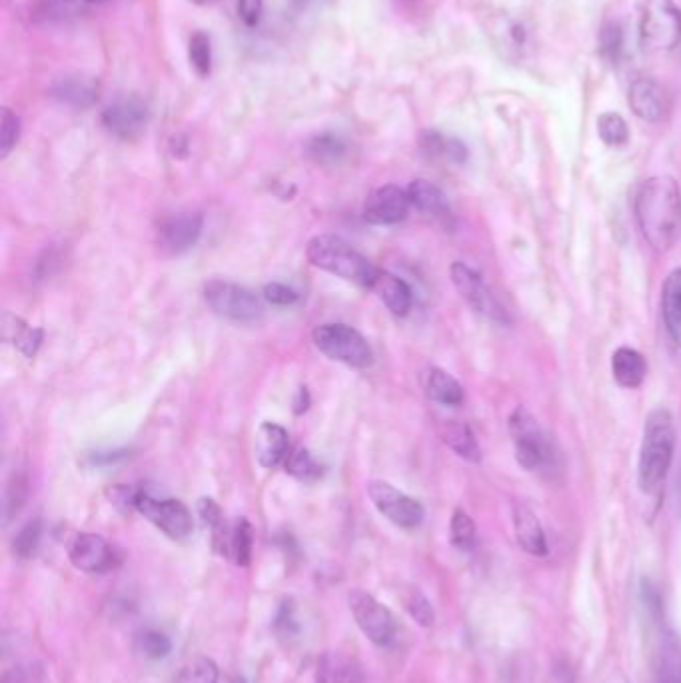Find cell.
<instances>
[{
	"label": "cell",
	"mask_w": 681,
	"mask_h": 683,
	"mask_svg": "<svg viewBox=\"0 0 681 683\" xmlns=\"http://www.w3.org/2000/svg\"><path fill=\"white\" fill-rule=\"evenodd\" d=\"M410 196L408 190L400 186L386 184L374 190L364 204V220L374 226H390L402 222L410 212Z\"/></svg>",
	"instance_id": "cell-14"
},
{
	"label": "cell",
	"mask_w": 681,
	"mask_h": 683,
	"mask_svg": "<svg viewBox=\"0 0 681 683\" xmlns=\"http://www.w3.org/2000/svg\"><path fill=\"white\" fill-rule=\"evenodd\" d=\"M264 298L276 306H290V304L298 302V294L284 284H268L264 288Z\"/></svg>",
	"instance_id": "cell-45"
},
{
	"label": "cell",
	"mask_w": 681,
	"mask_h": 683,
	"mask_svg": "<svg viewBox=\"0 0 681 683\" xmlns=\"http://www.w3.org/2000/svg\"><path fill=\"white\" fill-rule=\"evenodd\" d=\"M58 2H64L70 6H94V4H102L106 0H58Z\"/></svg>",
	"instance_id": "cell-48"
},
{
	"label": "cell",
	"mask_w": 681,
	"mask_h": 683,
	"mask_svg": "<svg viewBox=\"0 0 681 683\" xmlns=\"http://www.w3.org/2000/svg\"><path fill=\"white\" fill-rule=\"evenodd\" d=\"M428 396L442 406H460L464 402L462 384L442 368H432L426 382Z\"/></svg>",
	"instance_id": "cell-28"
},
{
	"label": "cell",
	"mask_w": 681,
	"mask_h": 683,
	"mask_svg": "<svg viewBox=\"0 0 681 683\" xmlns=\"http://www.w3.org/2000/svg\"><path fill=\"white\" fill-rule=\"evenodd\" d=\"M40 534H42V526L40 520H32L28 522L14 538L12 550L20 560H28L36 554L38 544H40Z\"/></svg>",
	"instance_id": "cell-40"
},
{
	"label": "cell",
	"mask_w": 681,
	"mask_h": 683,
	"mask_svg": "<svg viewBox=\"0 0 681 683\" xmlns=\"http://www.w3.org/2000/svg\"><path fill=\"white\" fill-rule=\"evenodd\" d=\"M204 300L214 314L238 324L256 322L264 314L262 302L256 298V294L234 282H208L204 286Z\"/></svg>",
	"instance_id": "cell-7"
},
{
	"label": "cell",
	"mask_w": 681,
	"mask_h": 683,
	"mask_svg": "<svg viewBox=\"0 0 681 683\" xmlns=\"http://www.w3.org/2000/svg\"><path fill=\"white\" fill-rule=\"evenodd\" d=\"M368 496L376 510L388 518L392 524L412 530L418 528L424 522V508L418 500L406 496L404 492L396 490L388 482H370L368 484Z\"/></svg>",
	"instance_id": "cell-11"
},
{
	"label": "cell",
	"mask_w": 681,
	"mask_h": 683,
	"mask_svg": "<svg viewBox=\"0 0 681 683\" xmlns=\"http://www.w3.org/2000/svg\"><path fill=\"white\" fill-rule=\"evenodd\" d=\"M422 148L428 156H434V158H446L450 162H464L468 152H466V146L456 140V138H446L438 132H426L422 136Z\"/></svg>",
	"instance_id": "cell-31"
},
{
	"label": "cell",
	"mask_w": 681,
	"mask_h": 683,
	"mask_svg": "<svg viewBox=\"0 0 681 683\" xmlns=\"http://www.w3.org/2000/svg\"><path fill=\"white\" fill-rule=\"evenodd\" d=\"M134 650L138 656H142L144 660H152V662H158V660H164L168 658L170 650H172V644L170 640L156 632V630H148L144 634H140L134 642Z\"/></svg>",
	"instance_id": "cell-36"
},
{
	"label": "cell",
	"mask_w": 681,
	"mask_h": 683,
	"mask_svg": "<svg viewBox=\"0 0 681 683\" xmlns=\"http://www.w3.org/2000/svg\"><path fill=\"white\" fill-rule=\"evenodd\" d=\"M370 290L376 292V296L396 316H406L410 312V308H412V290H410V286L402 278H398V276H394V274H390L386 270L378 268V272H376V276H374V280L370 284Z\"/></svg>",
	"instance_id": "cell-20"
},
{
	"label": "cell",
	"mask_w": 681,
	"mask_h": 683,
	"mask_svg": "<svg viewBox=\"0 0 681 683\" xmlns=\"http://www.w3.org/2000/svg\"><path fill=\"white\" fill-rule=\"evenodd\" d=\"M640 42L650 54L674 50L681 42V10L674 0H646Z\"/></svg>",
	"instance_id": "cell-5"
},
{
	"label": "cell",
	"mask_w": 681,
	"mask_h": 683,
	"mask_svg": "<svg viewBox=\"0 0 681 683\" xmlns=\"http://www.w3.org/2000/svg\"><path fill=\"white\" fill-rule=\"evenodd\" d=\"M412 206L434 218H450V204L446 194L430 180L418 178L408 186Z\"/></svg>",
	"instance_id": "cell-26"
},
{
	"label": "cell",
	"mask_w": 681,
	"mask_h": 683,
	"mask_svg": "<svg viewBox=\"0 0 681 683\" xmlns=\"http://www.w3.org/2000/svg\"><path fill=\"white\" fill-rule=\"evenodd\" d=\"M274 630H276V634L280 638H288V640L298 634L300 628H298V624L294 620V612H292V608L288 604H284L280 608V612L276 616V622H274Z\"/></svg>",
	"instance_id": "cell-44"
},
{
	"label": "cell",
	"mask_w": 681,
	"mask_h": 683,
	"mask_svg": "<svg viewBox=\"0 0 681 683\" xmlns=\"http://www.w3.org/2000/svg\"><path fill=\"white\" fill-rule=\"evenodd\" d=\"M676 452V422L668 408H656L644 424V440L638 462V486L644 494H656L672 468Z\"/></svg>",
	"instance_id": "cell-2"
},
{
	"label": "cell",
	"mask_w": 681,
	"mask_h": 683,
	"mask_svg": "<svg viewBox=\"0 0 681 683\" xmlns=\"http://www.w3.org/2000/svg\"><path fill=\"white\" fill-rule=\"evenodd\" d=\"M188 58L198 76L206 78L212 72V42L206 32H194L190 36Z\"/></svg>",
	"instance_id": "cell-35"
},
{
	"label": "cell",
	"mask_w": 681,
	"mask_h": 683,
	"mask_svg": "<svg viewBox=\"0 0 681 683\" xmlns=\"http://www.w3.org/2000/svg\"><path fill=\"white\" fill-rule=\"evenodd\" d=\"M50 94L64 104L88 108L98 100V86L88 78H62L50 88Z\"/></svg>",
	"instance_id": "cell-27"
},
{
	"label": "cell",
	"mask_w": 681,
	"mask_h": 683,
	"mask_svg": "<svg viewBox=\"0 0 681 683\" xmlns=\"http://www.w3.org/2000/svg\"><path fill=\"white\" fill-rule=\"evenodd\" d=\"M128 458V452L126 450H118V452H100L96 456H92V464L96 466H108V464H114L118 460H124Z\"/></svg>",
	"instance_id": "cell-47"
},
{
	"label": "cell",
	"mask_w": 681,
	"mask_h": 683,
	"mask_svg": "<svg viewBox=\"0 0 681 683\" xmlns=\"http://www.w3.org/2000/svg\"><path fill=\"white\" fill-rule=\"evenodd\" d=\"M402 604L406 608V612L424 628H430L434 626L436 622V612H434V606L432 602L416 588H410L404 596H402Z\"/></svg>",
	"instance_id": "cell-37"
},
{
	"label": "cell",
	"mask_w": 681,
	"mask_h": 683,
	"mask_svg": "<svg viewBox=\"0 0 681 683\" xmlns=\"http://www.w3.org/2000/svg\"><path fill=\"white\" fill-rule=\"evenodd\" d=\"M306 256L312 266L368 290L378 272V268L370 264L368 258H364L346 240L334 234H320L312 238L306 246Z\"/></svg>",
	"instance_id": "cell-3"
},
{
	"label": "cell",
	"mask_w": 681,
	"mask_h": 683,
	"mask_svg": "<svg viewBox=\"0 0 681 683\" xmlns=\"http://www.w3.org/2000/svg\"><path fill=\"white\" fill-rule=\"evenodd\" d=\"M598 134L608 146H624L630 140L628 122L618 112H604L598 118Z\"/></svg>",
	"instance_id": "cell-34"
},
{
	"label": "cell",
	"mask_w": 681,
	"mask_h": 683,
	"mask_svg": "<svg viewBox=\"0 0 681 683\" xmlns=\"http://www.w3.org/2000/svg\"><path fill=\"white\" fill-rule=\"evenodd\" d=\"M20 138V118L10 110L0 112V158H6Z\"/></svg>",
	"instance_id": "cell-41"
},
{
	"label": "cell",
	"mask_w": 681,
	"mask_h": 683,
	"mask_svg": "<svg viewBox=\"0 0 681 683\" xmlns=\"http://www.w3.org/2000/svg\"><path fill=\"white\" fill-rule=\"evenodd\" d=\"M316 683H364V672L354 658L328 652L318 662Z\"/></svg>",
	"instance_id": "cell-22"
},
{
	"label": "cell",
	"mask_w": 681,
	"mask_h": 683,
	"mask_svg": "<svg viewBox=\"0 0 681 683\" xmlns=\"http://www.w3.org/2000/svg\"><path fill=\"white\" fill-rule=\"evenodd\" d=\"M508 428L514 442L516 460L526 472H550V468H554V444L526 406H518L512 412Z\"/></svg>",
	"instance_id": "cell-4"
},
{
	"label": "cell",
	"mask_w": 681,
	"mask_h": 683,
	"mask_svg": "<svg viewBox=\"0 0 681 683\" xmlns=\"http://www.w3.org/2000/svg\"><path fill=\"white\" fill-rule=\"evenodd\" d=\"M630 108L646 122H660L668 112V94L664 86L652 78H638L630 86Z\"/></svg>",
	"instance_id": "cell-17"
},
{
	"label": "cell",
	"mask_w": 681,
	"mask_h": 683,
	"mask_svg": "<svg viewBox=\"0 0 681 683\" xmlns=\"http://www.w3.org/2000/svg\"><path fill=\"white\" fill-rule=\"evenodd\" d=\"M264 12V0H238V16L246 26H256Z\"/></svg>",
	"instance_id": "cell-46"
},
{
	"label": "cell",
	"mask_w": 681,
	"mask_h": 683,
	"mask_svg": "<svg viewBox=\"0 0 681 683\" xmlns=\"http://www.w3.org/2000/svg\"><path fill=\"white\" fill-rule=\"evenodd\" d=\"M662 316L670 340L681 348V266L668 274L662 286Z\"/></svg>",
	"instance_id": "cell-24"
},
{
	"label": "cell",
	"mask_w": 681,
	"mask_h": 683,
	"mask_svg": "<svg viewBox=\"0 0 681 683\" xmlns=\"http://www.w3.org/2000/svg\"><path fill=\"white\" fill-rule=\"evenodd\" d=\"M348 604L352 610V616L362 630V634L376 646L386 648L394 642L398 626L388 608H384L376 598H372L366 592H352L348 596Z\"/></svg>",
	"instance_id": "cell-9"
},
{
	"label": "cell",
	"mask_w": 681,
	"mask_h": 683,
	"mask_svg": "<svg viewBox=\"0 0 681 683\" xmlns=\"http://www.w3.org/2000/svg\"><path fill=\"white\" fill-rule=\"evenodd\" d=\"M654 676V683H681V638L674 630L660 638Z\"/></svg>",
	"instance_id": "cell-23"
},
{
	"label": "cell",
	"mask_w": 681,
	"mask_h": 683,
	"mask_svg": "<svg viewBox=\"0 0 681 683\" xmlns=\"http://www.w3.org/2000/svg\"><path fill=\"white\" fill-rule=\"evenodd\" d=\"M514 532L518 546L536 558L548 556V540L540 518L526 504H514Z\"/></svg>",
	"instance_id": "cell-18"
},
{
	"label": "cell",
	"mask_w": 681,
	"mask_h": 683,
	"mask_svg": "<svg viewBox=\"0 0 681 683\" xmlns=\"http://www.w3.org/2000/svg\"><path fill=\"white\" fill-rule=\"evenodd\" d=\"M136 512H140L148 522H152L172 540H184L192 534V514L180 500H160L146 490H140L136 496Z\"/></svg>",
	"instance_id": "cell-8"
},
{
	"label": "cell",
	"mask_w": 681,
	"mask_h": 683,
	"mask_svg": "<svg viewBox=\"0 0 681 683\" xmlns=\"http://www.w3.org/2000/svg\"><path fill=\"white\" fill-rule=\"evenodd\" d=\"M476 522L462 510H454L452 520H450V540L452 546L458 548L460 552H470L476 546Z\"/></svg>",
	"instance_id": "cell-33"
},
{
	"label": "cell",
	"mask_w": 681,
	"mask_h": 683,
	"mask_svg": "<svg viewBox=\"0 0 681 683\" xmlns=\"http://www.w3.org/2000/svg\"><path fill=\"white\" fill-rule=\"evenodd\" d=\"M72 566L84 574H106L120 566L116 550L96 534H78L68 546Z\"/></svg>",
	"instance_id": "cell-12"
},
{
	"label": "cell",
	"mask_w": 681,
	"mask_h": 683,
	"mask_svg": "<svg viewBox=\"0 0 681 683\" xmlns=\"http://www.w3.org/2000/svg\"><path fill=\"white\" fill-rule=\"evenodd\" d=\"M600 46H602V54L610 60V62H618L624 50V34L620 24H608L602 30V38H600Z\"/></svg>",
	"instance_id": "cell-42"
},
{
	"label": "cell",
	"mask_w": 681,
	"mask_h": 683,
	"mask_svg": "<svg viewBox=\"0 0 681 683\" xmlns=\"http://www.w3.org/2000/svg\"><path fill=\"white\" fill-rule=\"evenodd\" d=\"M308 154L314 162H318L322 166H334L346 158L348 144L342 136L332 134V132H324V134L310 140Z\"/></svg>",
	"instance_id": "cell-30"
},
{
	"label": "cell",
	"mask_w": 681,
	"mask_h": 683,
	"mask_svg": "<svg viewBox=\"0 0 681 683\" xmlns=\"http://www.w3.org/2000/svg\"><path fill=\"white\" fill-rule=\"evenodd\" d=\"M316 348L330 360L342 362L350 368H368L374 362V352L366 338L344 324H324L312 334Z\"/></svg>",
	"instance_id": "cell-6"
},
{
	"label": "cell",
	"mask_w": 681,
	"mask_h": 683,
	"mask_svg": "<svg viewBox=\"0 0 681 683\" xmlns=\"http://www.w3.org/2000/svg\"><path fill=\"white\" fill-rule=\"evenodd\" d=\"M452 284L460 292L462 300L480 316L496 320V322H510L506 308L500 304V300L492 294V290L486 286L484 278L470 268L464 262H454L450 268Z\"/></svg>",
	"instance_id": "cell-10"
},
{
	"label": "cell",
	"mask_w": 681,
	"mask_h": 683,
	"mask_svg": "<svg viewBox=\"0 0 681 683\" xmlns=\"http://www.w3.org/2000/svg\"><path fill=\"white\" fill-rule=\"evenodd\" d=\"M214 548L220 556L230 560L232 564L246 568L252 558V526L248 520L238 518L232 524L220 526L212 532Z\"/></svg>",
	"instance_id": "cell-16"
},
{
	"label": "cell",
	"mask_w": 681,
	"mask_h": 683,
	"mask_svg": "<svg viewBox=\"0 0 681 683\" xmlns=\"http://www.w3.org/2000/svg\"><path fill=\"white\" fill-rule=\"evenodd\" d=\"M634 212L644 240L656 252L672 250L681 238V192L672 176L648 178L636 198Z\"/></svg>",
	"instance_id": "cell-1"
},
{
	"label": "cell",
	"mask_w": 681,
	"mask_h": 683,
	"mask_svg": "<svg viewBox=\"0 0 681 683\" xmlns=\"http://www.w3.org/2000/svg\"><path fill=\"white\" fill-rule=\"evenodd\" d=\"M256 460L262 468H276L282 462H286L288 454H290V440H288V432L272 422H266L258 428L256 432Z\"/></svg>",
	"instance_id": "cell-19"
},
{
	"label": "cell",
	"mask_w": 681,
	"mask_h": 683,
	"mask_svg": "<svg viewBox=\"0 0 681 683\" xmlns=\"http://www.w3.org/2000/svg\"><path fill=\"white\" fill-rule=\"evenodd\" d=\"M150 118V110L146 102L138 96H122L108 104L102 112V124L104 128L122 138V140H132L142 134Z\"/></svg>",
	"instance_id": "cell-13"
},
{
	"label": "cell",
	"mask_w": 681,
	"mask_h": 683,
	"mask_svg": "<svg viewBox=\"0 0 681 683\" xmlns=\"http://www.w3.org/2000/svg\"><path fill=\"white\" fill-rule=\"evenodd\" d=\"M2 338L4 342L18 348L26 358H34L42 344V330L28 326L22 318L4 312L2 314Z\"/></svg>",
	"instance_id": "cell-25"
},
{
	"label": "cell",
	"mask_w": 681,
	"mask_h": 683,
	"mask_svg": "<svg viewBox=\"0 0 681 683\" xmlns=\"http://www.w3.org/2000/svg\"><path fill=\"white\" fill-rule=\"evenodd\" d=\"M28 494V482L22 474H12L8 488H6V500H4V522H12L14 516L20 512L24 506Z\"/></svg>",
	"instance_id": "cell-39"
},
{
	"label": "cell",
	"mask_w": 681,
	"mask_h": 683,
	"mask_svg": "<svg viewBox=\"0 0 681 683\" xmlns=\"http://www.w3.org/2000/svg\"><path fill=\"white\" fill-rule=\"evenodd\" d=\"M442 436H444V442L448 444V448L452 452H456L460 458L474 462V464L482 460L480 444H478V440H476V436L468 424L450 422V424H446Z\"/></svg>",
	"instance_id": "cell-29"
},
{
	"label": "cell",
	"mask_w": 681,
	"mask_h": 683,
	"mask_svg": "<svg viewBox=\"0 0 681 683\" xmlns=\"http://www.w3.org/2000/svg\"><path fill=\"white\" fill-rule=\"evenodd\" d=\"M612 374L622 388H640L648 376L646 358L636 348L622 346L612 356Z\"/></svg>",
	"instance_id": "cell-21"
},
{
	"label": "cell",
	"mask_w": 681,
	"mask_h": 683,
	"mask_svg": "<svg viewBox=\"0 0 681 683\" xmlns=\"http://www.w3.org/2000/svg\"><path fill=\"white\" fill-rule=\"evenodd\" d=\"M194 2H198V4H208V2H216V0H194Z\"/></svg>",
	"instance_id": "cell-49"
},
{
	"label": "cell",
	"mask_w": 681,
	"mask_h": 683,
	"mask_svg": "<svg viewBox=\"0 0 681 683\" xmlns=\"http://www.w3.org/2000/svg\"><path fill=\"white\" fill-rule=\"evenodd\" d=\"M202 214L198 212H178L168 216L158 228V248L168 254H182L194 246L202 234Z\"/></svg>",
	"instance_id": "cell-15"
},
{
	"label": "cell",
	"mask_w": 681,
	"mask_h": 683,
	"mask_svg": "<svg viewBox=\"0 0 681 683\" xmlns=\"http://www.w3.org/2000/svg\"><path fill=\"white\" fill-rule=\"evenodd\" d=\"M180 683H218V666L204 656L192 658L180 672Z\"/></svg>",
	"instance_id": "cell-38"
},
{
	"label": "cell",
	"mask_w": 681,
	"mask_h": 683,
	"mask_svg": "<svg viewBox=\"0 0 681 683\" xmlns=\"http://www.w3.org/2000/svg\"><path fill=\"white\" fill-rule=\"evenodd\" d=\"M198 516L202 518V522L214 532L218 530L220 526H224V516H222V510L220 506L212 500V498H202L198 502Z\"/></svg>",
	"instance_id": "cell-43"
},
{
	"label": "cell",
	"mask_w": 681,
	"mask_h": 683,
	"mask_svg": "<svg viewBox=\"0 0 681 683\" xmlns=\"http://www.w3.org/2000/svg\"><path fill=\"white\" fill-rule=\"evenodd\" d=\"M284 468L290 476H294L296 480H300L304 484H314L322 476V468L314 462L312 454L306 448H298V450L290 452L286 462H284Z\"/></svg>",
	"instance_id": "cell-32"
}]
</instances>
